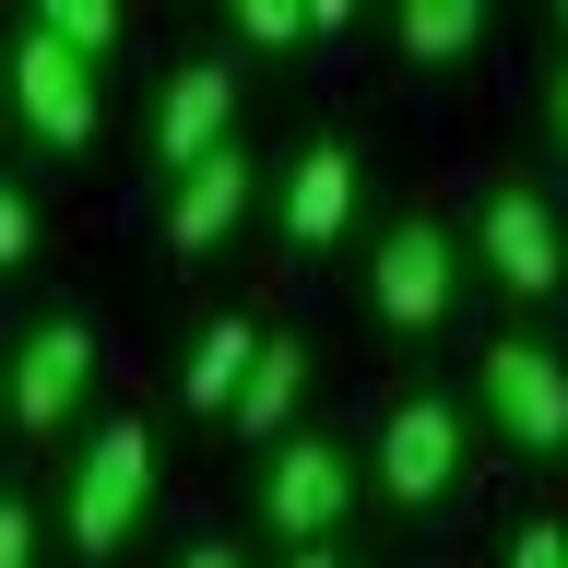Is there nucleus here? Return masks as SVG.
Wrapping results in <instances>:
<instances>
[{
  "mask_svg": "<svg viewBox=\"0 0 568 568\" xmlns=\"http://www.w3.org/2000/svg\"><path fill=\"white\" fill-rule=\"evenodd\" d=\"M344 308L379 355H438L474 320V248L450 190H403L367 213V237L344 248Z\"/></svg>",
  "mask_w": 568,
  "mask_h": 568,
  "instance_id": "nucleus-1",
  "label": "nucleus"
},
{
  "mask_svg": "<svg viewBox=\"0 0 568 568\" xmlns=\"http://www.w3.org/2000/svg\"><path fill=\"white\" fill-rule=\"evenodd\" d=\"M486 426L462 367H415L403 390H379L367 415V532H438L462 497L486 486Z\"/></svg>",
  "mask_w": 568,
  "mask_h": 568,
  "instance_id": "nucleus-2",
  "label": "nucleus"
},
{
  "mask_svg": "<svg viewBox=\"0 0 568 568\" xmlns=\"http://www.w3.org/2000/svg\"><path fill=\"white\" fill-rule=\"evenodd\" d=\"M36 474H48V509H60V557L71 568H119L154 532V509H166V426H154V403L106 390L95 415H83V438L60 462H36Z\"/></svg>",
  "mask_w": 568,
  "mask_h": 568,
  "instance_id": "nucleus-3",
  "label": "nucleus"
},
{
  "mask_svg": "<svg viewBox=\"0 0 568 568\" xmlns=\"http://www.w3.org/2000/svg\"><path fill=\"white\" fill-rule=\"evenodd\" d=\"M462 248H474V296L497 320H568V190L532 154H497L450 190Z\"/></svg>",
  "mask_w": 568,
  "mask_h": 568,
  "instance_id": "nucleus-4",
  "label": "nucleus"
},
{
  "mask_svg": "<svg viewBox=\"0 0 568 568\" xmlns=\"http://www.w3.org/2000/svg\"><path fill=\"white\" fill-rule=\"evenodd\" d=\"M379 213V131L367 106H320L284 131V166H273V213H261V248L284 261H344Z\"/></svg>",
  "mask_w": 568,
  "mask_h": 568,
  "instance_id": "nucleus-5",
  "label": "nucleus"
},
{
  "mask_svg": "<svg viewBox=\"0 0 568 568\" xmlns=\"http://www.w3.org/2000/svg\"><path fill=\"white\" fill-rule=\"evenodd\" d=\"M225 521H237L261 557L367 532V426L355 415H308L296 438H273L261 462H237V509H225Z\"/></svg>",
  "mask_w": 568,
  "mask_h": 568,
  "instance_id": "nucleus-6",
  "label": "nucleus"
},
{
  "mask_svg": "<svg viewBox=\"0 0 568 568\" xmlns=\"http://www.w3.org/2000/svg\"><path fill=\"white\" fill-rule=\"evenodd\" d=\"M462 390L497 462L521 474H568V320H486L462 332Z\"/></svg>",
  "mask_w": 568,
  "mask_h": 568,
  "instance_id": "nucleus-7",
  "label": "nucleus"
},
{
  "mask_svg": "<svg viewBox=\"0 0 568 568\" xmlns=\"http://www.w3.org/2000/svg\"><path fill=\"white\" fill-rule=\"evenodd\" d=\"M0 379H12V438H24L36 462H60L71 438H83V415L106 403V308L95 296H24V320H12V355H0Z\"/></svg>",
  "mask_w": 568,
  "mask_h": 568,
  "instance_id": "nucleus-8",
  "label": "nucleus"
},
{
  "mask_svg": "<svg viewBox=\"0 0 568 568\" xmlns=\"http://www.w3.org/2000/svg\"><path fill=\"white\" fill-rule=\"evenodd\" d=\"M261 131V71L213 36V48H178L166 71H154V95H142V119H131V166H142V190H166V178H190L202 154H225V142H248Z\"/></svg>",
  "mask_w": 568,
  "mask_h": 568,
  "instance_id": "nucleus-9",
  "label": "nucleus"
},
{
  "mask_svg": "<svg viewBox=\"0 0 568 568\" xmlns=\"http://www.w3.org/2000/svg\"><path fill=\"white\" fill-rule=\"evenodd\" d=\"M273 166H284V131H248V142H225V154H202L190 178L142 190V237H154V261L190 284V273H213L237 237H261V213H273Z\"/></svg>",
  "mask_w": 568,
  "mask_h": 568,
  "instance_id": "nucleus-10",
  "label": "nucleus"
},
{
  "mask_svg": "<svg viewBox=\"0 0 568 568\" xmlns=\"http://www.w3.org/2000/svg\"><path fill=\"white\" fill-rule=\"evenodd\" d=\"M131 119H142V95L106 60H83V48H60V36L24 24V48H12V131H24L36 166H95Z\"/></svg>",
  "mask_w": 568,
  "mask_h": 568,
  "instance_id": "nucleus-11",
  "label": "nucleus"
},
{
  "mask_svg": "<svg viewBox=\"0 0 568 568\" xmlns=\"http://www.w3.org/2000/svg\"><path fill=\"white\" fill-rule=\"evenodd\" d=\"M320 379H332V344H320V320L284 308L273 344H261V367H248V390H237V415H225V450L261 462L273 438H296V426L320 415Z\"/></svg>",
  "mask_w": 568,
  "mask_h": 568,
  "instance_id": "nucleus-12",
  "label": "nucleus"
},
{
  "mask_svg": "<svg viewBox=\"0 0 568 568\" xmlns=\"http://www.w3.org/2000/svg\"><path fill=\"white\" fill-rule=\"evenodd\" d=\"M273 320L284 308H261V296H237V308H213L190 344L166 355V403L202 438H225V415H237V390H248V367H261V344H273Z\"/></svg>",
  "mask_w": 568,
  "mask_h": 568,
  "instance_id": "nucleus-13",
  "label": "nucleus"
},
{
  "mask_svg": "<svg viewBox=\"0 0 568 568\" xmlns=\"http://www.w3.org/2000/svg\"><path fill=\"white\" fill-rule=\"evenodd\" d=\"M355 36V12L344 0H225V48H237V60H332V48H344Z\"/></svg>",
  "mask_w": 568,
  "mask_h": 568,
  "instance_id": "nucleus-14",
  "label": "nucleus"
},
{
  "mask_svg": "<svg viewBox=\"0 0 568 568\" xmlns=\"http://www.w3.org/2000/svg\"><path fill=\"white\" fill-rule=\"evenodd\" d=\"M497 48V0H415V12H390V60L415 71H462V60H486Z\"/></svg>",
  "mask_w": 568,
  "mask_h": 568,
  "instance_id": "nucleus-15",
  "label": "nucleus"
},
{
  "mask_svg": "<svg viewBox=\"0 0 568 568\" xmlns=\"http://www.w3.org/2000/svg\"><path fill=\"white\" fill-rule=\"evenodd\" d=\"M521 154L568 190V48H545V60H532V83H521Z\"/></svg>",
  "mask_w": 568,
  "mask_h": 568,
  "instance_id": "nucleus-16",
  "label": "nucleus"
},
{
  "mask_svg": "<svg viewBox=\"0 0 568 568\" xmlns=\"http://www.w3.org/2000/svg\"><path fill=\"white\" fill-rule=\"evenodd\" d=\"M0 568H71L60 557V509H48V474H12V486H0Z\"/></svg>",
  "mask_w": 568,
  "mask_h": 568,
  "instance_id": "nucleus-17",
  "label": "nucleus"
},
{
  "mask_svg": "<svg viewBox=\"0 0 568 568\" xmlns=\"http://www.w3.org/2000/svg\"><path fill=\"white\" fill-rule=\"evenodd\" d=\"M36 36H60V48H83V60H131V12H119V0H48V12H36Z\"/></svg>",
  "mask_w": 568,
  "mask_h": 568,
  "instance_id": "nucleus-18",
  "label": "nucleus"
},
{
  "mask_svg": "<svg viewBox=\"0 0 568 568\" xmlns=\"http://www.w3.org/2000/svg\"><path fill=\"white\" fill-rule=\"evenodd\" d=\"M36 261H48V178L12 166L0 178V273H36Z\"/></svg>",
  "mask_w": 568,
  "mask_h": 568,
  "instance_id": "nucleus-19",
  "label": "nucleus"
},
{
  "mask_svg": "<svg viewBox=\"0 0 568 568\" xmlns=\"http://www.w3.org/2000/svg\"><path fill=\"white\" fill-rule=\"evenodd\" d=\"M497 568H568V486H545L521 521L497 532Z\"/></svg>",
  "mask_w": 568,
  "mask_h": 568,
  "instance_id": "nucleus-20",
  "label": "nucleus"
},
{
  "mask_svg": "<svg viewBox=\"0 0 568 568\" xmlns=\"http://www.w3.org/2000/svg\"><path fill=\"white\" fill-rule=\"evenodd\" d=\"M166 568H261V545H248L237 521H190V532L166 545Z\"/></svg>",
  "mask_w": 568,
  "mask_h": 568,
  "instance_id": "nucleus-21",
  "label": "nucleus"
},
{
  "mask_svg": "<svg viewBox=\"0 0 568 568\" xmlns=\"http://www.w3.org/2000/svg\"><path fill=\"white\" fill-rule=\"evenodd\" d=\"M261 568H379V532H332V545H284Z\"/></svg>",
  "mask_w": 568,
  "mask_h": 568,
  "instance_id": "nucleus-22",
  "label": "nucleus"
},
{
  "mask_svg": "<svg viewBox=\"0 0 568 568\" xmlns=\"http://www.w3.org/2000/svg\"><path fill=\"white\" fill-rule=\"evenodd\" d=\"M545 48H568V0H557V12H545Z\"/></svg>",
  "mask_w": 568,
  "mask_h": 568,
  "instance_id": "nucleus-23",
  "label": "nucleus"
}]
</instances>
